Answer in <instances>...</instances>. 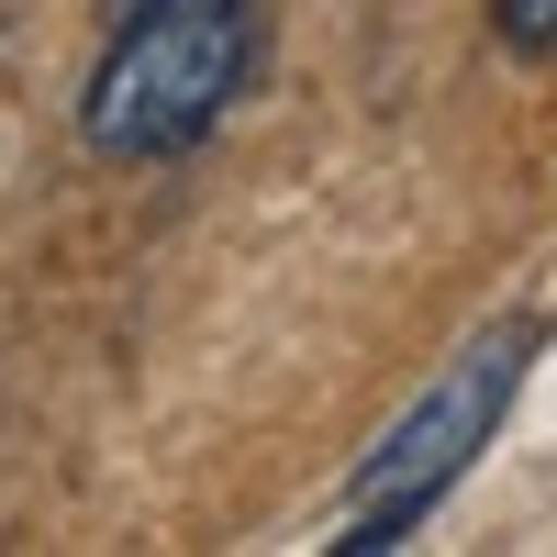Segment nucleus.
Masks as SVG:
<instances>
[{"label": "nucleus", "mask_w": 557, "mask_h": 557, "mask_svg": "<svg viewBox=\"0 0 557 557\" xmlns=\"http://www.w3.org/2000/svg\"><path fill=\"white\" fill-rule=\"evenodd\" d=\"M535 346H546V312L480 323V335L380 424V446H368L357 480H346V524H335L346 557H391V546H412V535L446 513V491L480 469V446H491L502 424H513V401H524V380H535Z\"/></svg>", "instance_id": "f03ea898"}, {"label": "nucleus", "mask_w": 557, "mask_h": 557, "mask_svg": "<svg viewBox=\"0 0 557 557\" xmlns=\"http://www.w3.org/2000/svg\"><path fill=\"white\" fill-rule=\"evenodd\" d=\"M278 0H112L78 78V146L101 168H178L257 101Z\"/></svg>", "instance_id": "f257e3e1"}, {"label": "nucleus", "mask_w": 557, "mask_h": 557, "mask_svg": "<svg viewBox=\"0 0 557 557\" xmlns=\"http://www.w3.org/2000/svg\"><path fill=\"white\" fill-rule=\"evenodd\" d=\"M491 45L524 67H557V0H491Z\"/></svg>", "instance_id": "7ed1b4c3"}]
</instances>
